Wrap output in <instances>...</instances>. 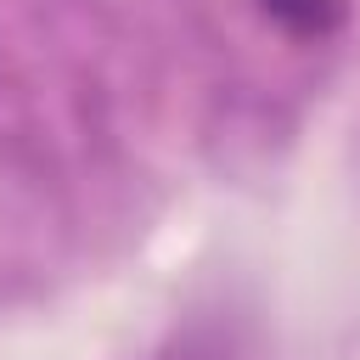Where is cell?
I'll list each match as a JSON object with an SVG mask.
<instances>
[{
	"label": "cell",
	"mask_w": 360,
	"mask_h": 360,
	"mask_svg": "<svg viewBox=\"0 0 360 360\" xmlns=\"http://www.w3.org/2000/svg\"><path fill=\"white\" fill-rule=\"evenodd\" d=\"M264 11H270L276 22H287L292 34H326V28H338V17H343L338 0H264Z\"/></svg>",
	"instance_id": "1"
}]
</instances>
